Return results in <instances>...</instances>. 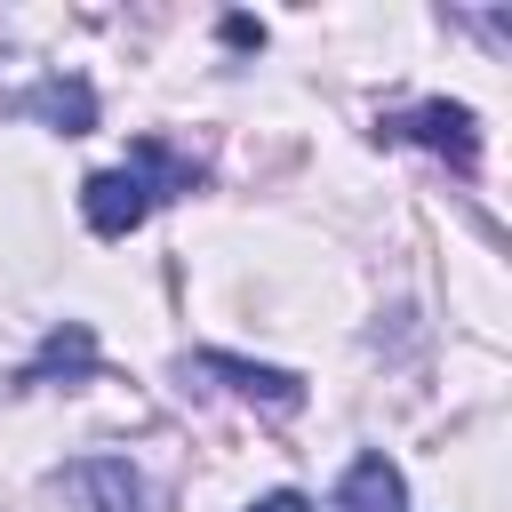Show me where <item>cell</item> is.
Here are the masks:
<instances>
[{
  "mask_svg": "<svg viewBox=\"0 0 512 512\" xmlns=\"http://www.w3.org/2000/svg\"><path fill=\"white\" fill-rule=\"evenodd\" d=\"M192 184H200V168H192V160H176L160 136H144L120 168H104V176H88V184H80V216H88V232L120 240V232H136L160 200H176V192H192Z\"/></svg>",
  "mask_w": 512,
  "mask_h": 512,
  "instance_id": "obj_1",
  "label": "cell"
},
{
  "mask_svg": "<svg viewBox=\"0 0 512 512\" xmlns=\"http://www.w3.org/2000/svg\"><path fill=\"white\" fill-rule=\"evenodd\" d=\"M384 136H400V144H424V152H440V160H456V168H472V160H480V120H472L464 104H448V96L392 112V120H384Z\"/></svg>",
  "mask_w": 512,
  "mask_h": 512,
  "instance_id": "obj_2",
  "label": "cell"
},
{
  "mask_svg": "<svg viewBox=\"0 0 512 512\" xmlns=\"http://www.w3.org/2000/svg\"><path fill=\"white\" fill-rule=\"evenodd\" d=\"M64 488L80 512H144V480L128 456H80V464H64Z\"/></svg>",
  "mask_w": 512,
  "mask_h": 512,
  "instance_id": "obj_3",
  "label": "cell"
},
{
  "mask_svg": "<svg viewBox=\"0 0 512 512\" xmlns=\"http://www.w3.org/2000/svg\"><path fill=\"white\" fill-rule=\"evenodd\" d=\"M328 512H408V480H400V464H392L384 448H368V456H352V472L336 480V496H328Z\"/></svg>",
  "mask_w": 512,
  "mask_h": 512,
  "instance_id": "obj_4",
  "label": "cell"
},
{
  "mask_svg": "<svg viewBox=\"0 0 512 512\" xmlns=\"http://www.w3.org/2000/svg\"><path fill=\"white\" fill-rule=\"evenodd\" d=\"M200 376H224L240 400H256V408H304V376H288V368H256V360H232V352H200Z\"/></svg>",
  "mask_w": 512,
  "mask_h": 512,
  "instance_id": "obj_5",
  "label": "cell"
},
{
  "mask_svg": "<svg viewBox=\"0 0 512 512\" xmlns=\"http://www.w3.org/2000/svg\"><path fill=\"white\" fill-rule=\"evenodd\" d=\"M16 112L48 120L56 136H88V128H96V88H88V80H32V88L16 96Z\"/></svg>",
  "mask_w": 512,
  "mask_h": 512,
  "instance_id": "obj_6",
  "label": "cell"
},
{
  "mask_svg": "<svg viewBox=\"0 0 512 512\" xmlns=\"http://www.w3.org/2000/svg\"><path fill=\"white\" fill-rule=\"evenodd\" d=\"M88 368H96V336H88L80 320H64V328H56V336H48V344H40V352H32L24 368H16V384H48V376H88Z\"/></svg>",
  "mask_w": 512,
  "mask_h": 512,
  "instance_id": "obj_7",
  "label": "cell"
},
{
  "mask_svg": "<svg viewBox=\"0 0 512 512\" xmlns=\"http://www.w3.org/2000/svg\"><path fill=\"white\" fill-rule=\"evenodd\" d=\"M248 512H312V504H304V496H296V488H272V496H256V504H248Z\"/></svg>",
  "mask_w": 512,
  "mask_h": 512,
  "instance_id": "obj_8",
  "label": "cell"
}]
</instances>
